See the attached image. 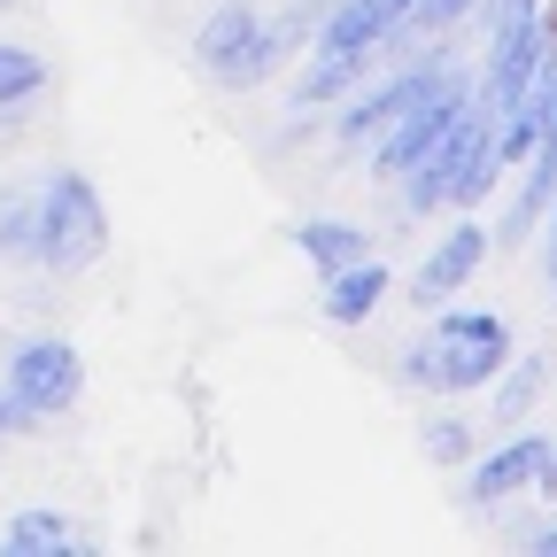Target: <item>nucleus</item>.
<instances>
[{"label": "nucleus", "instance_id": "nucleus-18", "mask_svg": "<svg viewBox=\"0 0 557 557\" xmlns=\"http://www.w3.org/2000/svg\"><path fill=\"white\" fill-rule=\"evenodd\" d=\"M472 9H480V0H418L403 32H457V24H465Z\"/></svg>", "mask_w": 557, "mask_h": 557}, {"label": "nucleus", "instance_id": "nucleus-9", "mask_svg": "<svg viewBox=\"0 0 557 557\" xmlns=\"http://www.w3.org/2000/svg\"><path fill=\"white\" fill-rule=\"evenodd\" d=\"M480 256H487V225H472V218H465V225H457V233H449V240L426 256V263H418V278H410V302H449V295L465 287V278L480 271Z\"/></svg>", "mask_w": 557, "mask_h": 557}, {"label": "nucleus", "instance_id": "nucleus-19", "mask_svg": "<svg viewBox=\"0 0 557 557\" xmlns=\"http://www.w3.org/2000/svg\"><path fill=\"white\" fill-rule=\"evenodd\" d=\"M24 426H39V410L24 395H0V434H24Z\"/></svg>", "mask_w": 557, "mask_h": 557}, {"label": "nucleus", "instance_id": "nucleus-14", "mask_svg": "<svg viewBox=\"0 0 557 557\" xmlns=\"http://www.w3.org/2000/svg\"><path fill=\"white\" fill-rule=\"evenodd\" d=\"M39 86H47V62H39L32 47H9V39H0V124H9L16 109H32Z\"/></svg>", "mask_w": 557, "mask_h": 557}, {"label": "nucleus", "instance_id": "nucleus-8", "mask_svg": "<svg viewBox=\"0 0 557 557\" xmlns=\"http://www.w3.org/2000/svg\"><path fill=\"white\" fill-rule=\"evenodd\" d=\"M418 0H333V16L318 24L325 54H372L380 39H395V24H410Z\"/></svg>", "mask_w": 557, "mask_h": 557}, {"label": "nucleus", "instance_id": "nucleus-15", "mask_svg": "<svg viewBox=\"0 0 557 557\" xmlns=\"http://www.w3.org/2000/svg\"><path fill=\"white\" fill-rule=\"evenodd\" d=\"M9 549H78V534H70L62 511H24V519L9 527Z\"/></svg>", "mask_w": 557, "mask_h": 557}, {"label": "nucleus", "instance_id": "nucleus-11", "mask_svg": "<svg viewBox=\"0 0 557 557\" xmlns=\"http://www.w3.org/2000/svg\"><path fill=\"white\" fill-rule=\"evenodd\" d=\"M387 287H395V271L387 263H348V271H325V318L333 325H364L380 302H387Z\"/></svg>", "mask_w": 557, "mask_h": 557}, {"label": "nucleus", "instance_id": "nucleus-4", "mask_svg": "<svg viewBox=\"0 0 557 557\" xmlns=\"http://www.w3.org/2000/svg\"><path fill=\"white\" fill-rule=\"evenodd\" d=\"M302 47V9L295 16H256L248 0H233V9H218L201 24V39H194V62L209 70L218 86H233V94H256L278 62H287Z\"/></svg>", "mask_w": 557, "mask_h": 557}, {"label": "nucleus", "instance_id": "nucleus-5", "mask_svg": "<svg viewBox=\"0 0 557 557\" xmlns=\"http://www.w3.org/2000/svg\"><path fill=\"white\" fill-rule=\"evenodd\" d=\"M9 395H24L39 418H54V410H70L86 395V357L62 333H32V341H16V357H9Z\"/></svg>", "mask_w": 557, "mask_h": 557}, {"label": "nucleus", "instance_id": "nucleus-20", "mask_svg": "<svg viewBox=\"0 0 557 557\" xmlns=\"http://www.w3.org/2000/svg\"><path fill=\"white\" fill-rule=\"evenodd\" d=\"M527 549H542V557H557V527H542V534H527Z\"/></svg>", "mask_w": 557, "mask_h": 557}, {"label": "nucleus", "instance_id": "nucleus-16", "mask_svg": "<svg viewBox=\"0 0 557 557\" xmlns=\"http://www.w3.org/2000/svg\"><path fill=\"white\" fill-rule=\"evenodd\" d=\"M542 380H549V357H527V364L504 372V395H496V418H504V426H511V418H527V403L542 395Z\"/></svg>", "mask_w": 557, "mask_h": 557}, {"label": "nucleus", "instance_id": "nucleus-21", "mask_svg": "<svg viewBox=\"0 0 557 557\" xmlns=\"http://www.w3.org/2000/svg\"><path fill=\"white\" fill-rule=\"evenodd\" d=\"M0 9H9V0H0Z\"/></svg>", "mask_w": 557, "mask_h": 557}, {"label": "nucleus", "instance_id": "nucleus-7", "mask_svg": "<svg viewBox=\"0 0 557 557\" xmlns=\"http://www.w3.org/2000/svg\"><path fill=\"white\" fill-rule=\"evenodd\" d=\"M442 78H449L442 62H410L403 78H387V86H372V94H348V101H341V116H333V148H372V139H380L410 101H426Z\"/></svg>", "mask_w": 557, "mask_h": 557}, {"label": "nucleus", "instance_id": "nucleus-10", "mask_svg": "<svg viewBox=\"0 0 557 557\" xmlns=\"http://www.w3.org/2000/svg\"><path fill=\"white\" fill-rule=\"evenodd\" d=\"M542 449H549L542 434H519V442H504L496 457H480V465H472L465 496H472V504H504V496H519V487L542 472Z\"/></svg>", "mask_w": 557, "mask_h": 557}, {"label": "nucleus", "instance_id": "nucleus-6", "mask_svg": "<svg viewBox=\"0 0 557 557\" xmlns=\"http://www.w3.org/2000/svg\"><path fill=\"white\" fill-rule=\"evenodd\" d=\"M465 101H472V94H465V78H457V70H449V78H442L426 101H410V109H403V116H395V124L372 139V171H380V178H403V171H410V163H418V156H426L434 139L449 132V116H457Z\"/></svg>", "mask_w": 557, "mask_h": 557}, {"label": "nucleus", "instance_id": "nucleus-13", "mask_svg": "<svg viewBox=\"0 0 557 557\" xmlns=\"http://www.w3.org/2000/svg\"><path fill=\"white\" fill-rule=\"evenodd\" d=\"M357 70H364V54H325V47H318V62L302 70V86H295V109L348 101V94H357Z\"/></svg>", "mask_w": 557, "mask_h": 557}, {"label": "nucleus", "instance_id": "nucleus-3", "mask_svg": "<svg viewBox=\"0 0 557 557\" xmlns=\"http://www.w3.org/2000/svg\"><path fill=\"white\" fill-rule=\"evenodd\" d=\"M32 194H39V209H32V256L24 263H39V271H86L109 248L101 186L86 171H39Z\"/></svg>", "mask_w": 557, "mask_h": 557}, {"label": "nucleus", "instance_id": "nucleus-1", "mask_svg": "<svg viewBox=\"0 0 557 557\" xmlns=\"http://www.w3.org/2000/svg\"><path fill=\"white\" fill-rule=\"evenodd\" d=\"M496 171H504V156H496V116H487L480 101H465V109L449 116V132L403 171V218L472 209L487 186H496Z\"/></svg>", "mask_w": 557, "mask_h": 557}, {"label": "nucleus", "instance_id": "nucleus-17", "mask_svg": "<svg viewBox=\"0 0 557 557\" xmlns=\"http://www.w3.org/2000/svg\"><path fill=\"white\" fill-rule=\"evenodd\" d=\"M426 457L465 465L472 457V418H426Z\"/></svg>", "mask_w": 557, "mask_h": 557}, {"label": "nucleus", "instance_id": "nucleus-12", "mask_svg": "<svg viewBox=\"0 0 557 557\" xmlns=\"http://www.w3.org/2000/svg\"><path fill=\"white\" fill-rule=\"evenodd\" d=\"M295 248H302L318 271H348V263L372 256V233L348 225V218H302V225H295Z\"/></svg>", "mask_w": 557, "mask_h": 557}, {"label": "nucleus", "instance_id": "nucleus-2", "mask_svg": "<svg viewBox=\"0 0 557 557\" xmlns=\"http://www.w3.org/2000/svg\"><path fill=\"white\" fill-rule=\"evenodd\" d=\"M504 364H511V325L496 310H449L434 333H418V348L403 357V380L434 395H465L480 380H496Z\"/></svg>", "mask_w": 557, "mask_h": 557}]
</instances>
